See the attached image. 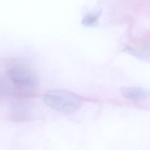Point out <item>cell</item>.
<instances>
[{
  "mask_svg": "<svg viewBox=\"0 0 150 150\" xmlns=\"http://www.w3.org/2000/svg\"><path fill=\"white\" fill-rule=\"evenodd\" d=\"M101 12H92L83 17L82 20V24L85 26H97L100 17Z\"/></svg>",
  "mask_w": 150,
  "mask_h": 150,
  "instance_id": "5",
  "label": "cell"
},
{
  "mask_svg": "<svg viewBox=\"0 0 150 150\" xmlns=\"http://www.w3.org/2000/svg\"><path fill=\"white\" fill-rule=\"evenodd\" d=\"M121 94L126 98L132 101L142 102L150 98V92L146 89L136 86L123 87L120 89Z\"/></svg>",
  "mask_w": 150,
  "mask_h": 150,
  "instance_id": "3",
  "label": "cell"
},
{
  "mask_svg": "<svg viewBox=\"0 0 150 150\" xmlns=\"http://www.w3.org/2000/svg\"><path fill=\"white\" fill-rule=\"evenodd\" d=\"M42 99L50 108L64 114H73L79 110L83 105V102L77 95L62 89L45 92Z\"/></svg>",
  "mask_w": 150,
  "mask_h": 150,
  "instance_id": "1",
  "label": "cell"
},
{
  "mask_svg": "<svg viewBox=\"0 0 150 150\" xmlns=\"http://www.w3.org/2000/svg\"><path fill=\"white\" fill-rule=\"evenodd\" d=\"M23 103H16L10 110V118L13 121L22 122L29 120V112Z\"/></svg>",
  "mask_w": 150,
  "mask_h": 150,
  "instance_id": "4",
  "label": "cell"
},
{
  "mask_svg": "<svg viewBox=\"0 0 150 150\" xmlns=\"http://www.w3.org/2000/svg\"><path fill=\"white\" fill-rule=\"evenodd\" d=\"M10 88L8 83L2 78H0V103L8 96L10 93Z\"/></svg>",
  "mask_w": 150,
  "mask_h": 150,
  "instance_id": "6",
  "label": "cell"
},
{
  "mask_svg": "<svg viewBox=\"0 0 150 150\" xmlns=\"http://www.w3.org/2000/svg\"><path fill=\"white\" fill-rule=\"evenodd\" d=\"M10 81L16 87L23 92H34L39 86V78L35 70L26 64H18L8 70Z\"/></svg>",
  "mask_w": 150,
  "mask_h": 150,
  "instance_id": "2",
  "label": "cell"
}]
</instances>
